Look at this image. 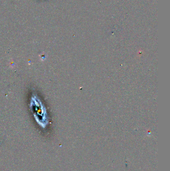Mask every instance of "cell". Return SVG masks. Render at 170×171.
Listing matches in <instances>:
<instances>
[{
	"mask_svg": "<svg viewBox=\"0 0 170 171\" xmlns=\"http://www.w3.org/2000/svg\"><path fill=\"white\" fill-rule=\"evenodd\" d=\"M32 101L31 102V107L32 108L33 111L34 112V115L36 120L38 121V122L39 121L40 117H41V125H42V122L44 125H45L44 123L46 122V112L44 107L43 106L42 103L37 99L36 97L32 98Z\"/></svg>",
	"mask_w": 170,
	"mask_h": 171,
	"instance_id": "cell-1",
	"label": "cell"
}]
</instances>
